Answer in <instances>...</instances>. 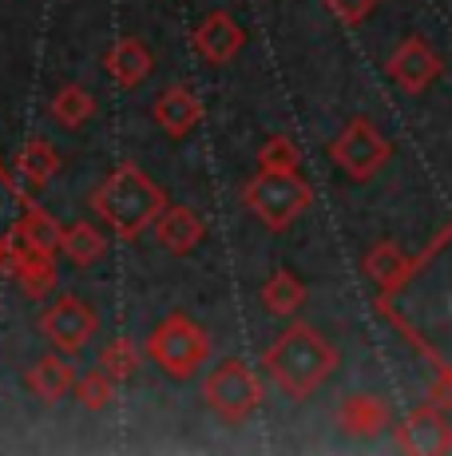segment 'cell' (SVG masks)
<instances>
[{
    "instance_id": "6da1fadb",
    "label": "cell",
    "mask_w": 452,
    "mask_h": 456,
    "mask_svg": "<svg viewBox=\"0 0 452 456\" xmlns=\"http://www.w3.org/2000/svg\"><path fill=\"white\" fill-rule=\"evenodd\" d=\"M92 207L119 239H139L143 231H151L159 223V215L167 210V195L163 187L143 175L135 163H119L108 179L95 187Z\"/></svg>"
},
{
    "instance_id": "7a4b0ae2",
    "label": "cell",
    "mask_w": 452,
    "mask_h": 456,
    "mask_svg": "<svg viewBox=\"0 0 452 456\" xmlns=\"http://www.w3.org/2000/svg\"><path fill=\"white\" fill-rule=\"evenodd\" d=\"M334 370H337V349L329 346L314 326H306V322L290 326L266 349V373H270L278 389H286L294 401L314 397L321 385L334 377Z\"/></svg>"
},
{
    "instance_id": "3957f363",
    "label": "cell",
    "mask_w": 452,
    "mask_h": 456,
    "mask_svg": "<svg viewBox=\"0 0 452 456\" xmlns=\"http://www.w3.org/2000/svg\"><path fill=\"white\" fill-rule=\"evenodd\" d=\"M206 354H211L206 330L179 310L167 314V318L151 330V338H147V357L167 377H175V381H187V377L206 362Z\"/></svg>"
},
{
    "instance_id": "277c9868",
    "label": "cell",
    "mask_w": 452,
    "mask_h": 456,
    "mask_svg": "<svg viewBox=\"0 0 452 456\" xmlns=\"http://www.w3.org/2000/svg\"><path fill=\"white\" fill-rule=\"evenodd\" d=\"M242 199L270 231H286L302 210L314 203V191H310V183L298 171H262L246 183Z\"/></svg>"
},
{
    "instance_id": "5b68a950",
    "label": "cell",
    "mask_w": 452,
    "mask_h": 456,
    "mask_svg": "<svg viewBox=\"0 0 452 456\" xmlns=\"http://www.w3.org/2000/svg\"><path fill=\"white\" fill-rule=\"evenodd\" d=\"M203 397H206V405H211L214 413L226 420V425H242V420H246L258 409V401H262V389H258L254 370L230 357V362L214 365V373L206 377Z\"/></svg>"
},
{
    "instance_id": "8992f818",
    "label": "cell",
    "mask_w": 452,
    "mask_h": 456,
    "mask_svg": "<svg viewBox=\"0 0 452 456\" xmlns=\"http://www.w3.org/2000/svg\"><path fill=\"white\" fill-rule=\"evenodd\" d=\"M329 159L342 167L350 179L365 183L393 159V143H389L365 116H358V119H350V127H345L334 143H329Z\"/></svg>"
},
{
    "instance_id": "52a82bcc",
    "label": "cell",
    "mask_w": 452,
    "mask_h": 456,
    "mask_svg": "<svg viewBox=\"0 0 452 456\" xmlns=\"http://www.w3.org/2000/svg\"><path fill=\"white\" fill-rule=\"evenodd\" d=\"M40 333H44L60 354H80L95 333H100V314H95L92 302H84V297L64 294L40 314Z\"/></svg>"
},
{
    "instance_id": "ba28073f",
    "label": "cell",
    "mask_w": 452,
    "mask_h": 456,
    "mask_svg": "<svg viewBox=\"0 0 452 456\" xmlns=\"http://www.w3.org/2000/svg\"><path fill=\"white\" fill-rule=\"evenodd\" d=\"M397 449L413 456H445L452 452V420L445 417V405L429 401V405L413 409L405 425L397 428Z\"/></svg>"
},
{
    "instance_id": "9c48e42d",
    "label": "cell",
    "mask_w": 452,
    "mask_h": 456,
    "mask_svg": "<svg viewBox=\"0 0 452 456\" xmlns=\"http://www.w3.org/2000/svg\"><path fill=\"white\" fill-rule=\"evenodd\" d=\"M440 72H445V64H440L437 48L421 37L401 40V48L389 56V76H393V84L408 95L429 92V87L440 80Z\"/></svg>"
},
{
    "instance_id": "30bf717a",
    "label": "cell",
    "mask_w": 452,
    "mask_h": 456,
    "mask_svg": "<svg viewBox=\"0 0 452 456\" xmlns=\"http://www.w3.org/2000/svg\"><path fill=\"white\" fill-rule=\"evenodd\" d=\"M242 28L234 24L230 12H206L203 24L195 28V37H190V44L198 48V56L206 60V64H230L234 56H238L242 48Z\"/></svg>"
},
{
    "instance_id": "8fae6325",
    "label": "cell",
    "mask_w": 452,
    "mask_h": 456,
    "mask_svg": "<svg viewBox=\"0 0 452 456\" xmlns=\"http://www.w3.org/2000/svg\"><path fill=\"white\" fill-rule=\"evenodd\" d=\"M155 124L167 131L171 139H182L203 124V103H198V95L190 92V87L171 84L167 92L155 100Z\"/></svg>"
},
{
    "instance_id": "7c38bea8",
    "label": "cell",
    "mask_w": 452,
    "mask_h": 456,
    "mask_svg": "<svg viewBox=\"0 0 452 456\" xmlns=\"http://www.w3.org/2000/svg\"><path fill=\"white\" fill-rule=\"evenodd\" d=\"M421 270V262L416 258H405V250L397 247V242H377L369 254H365V274H369V282L381 286V294H397L408 278Z\"/></svg>"
},
{
    "instance_id": "4fadbf2b",
    "label": "cell",
    "mask_w": 452,
    "mask_h": 456,
    "mask_svg": "<svg viewBox=\"0 0 452 456\" xmlns=\"http://www.w3.org/2000/svg\"><path fill=\"white\" fill-rule=\"evenodd\" d=\"M103 68H108L111 80H119L124 87H139L147 76L155 72V56H151V48H147L139 37H124V40H116L108 48Z\"/></svg>"
},
{
    "instance_id": "5bb4252c",
    "label": "cell",
    "mask_w": 452,
    "mask_h": 456,
    "mask_svg": "<svg viewBox=\"0 0 452 456\" xmlns=\"http://www.w3.org/2000/svg\"><path fill=\"white\" fill-rule=\"evenodd\" d=\"M68 357H72V354H60V349H56V354L40 357V362L28 370V389L36 393L44 405L64 401L68 393L76 389V381H80V377H76V365L68 362Z\"/></svg>"
},
{
    "instance_id": "9a60e30c",
    "label": "cell",
    "mask_w": 452,
    "mask_h": 456,
    "mask_svg": "<svg viewBox=\"0 0 452 456\" xmlns=\"http://www.w3.org/2000/svg\"><path fill=\"white\" fill-rule=\"evenodd\" d=\"M337 420H342V428L350 436H381L389 428V420H393V413H389V405L381 397H373V393H353V397H345Z\"/></svg>"
},
{
    "instance_id": "2e32d148",
    "label": "cell",
    "mask_w": 452,
    "mask_h": 456,
    "mask_svg": "<svg viewBox=\"0 0 452 456\" xmlns=\"http://www.w3.org/2000/svg\"><path fill=\"white\" fill-rule=\"evenodd\" d=\"M155 239L163 242L171 254H190L203 242V218L195 215L190 207H171L159 215V223H155Z\"/></svg>"
},
{
    "instance_id": "e0dca14e",
    "label": "cell",
    "mask_w": 452,
    "mask_h": 456,
    "mask_svg": "<svg viewBox=\"0 0 452 456\" xmlns=\"http://www.w3.org/2000/svg\"><path fill=\"white\" fill-rule=\"evenodd\" d=\"M302 302H306V286H302L290 270H274V274L266 278V286H262L266 314H274V318H294V314L302 310Z\"/></svg>"
},
{
    "instance_id": "ac0fdd59",
    "label": "cell",
    "mask_w": 452,
    "mask_h": 456,
    "mask_svg": "<svg viewBox=\"0 0 452 456\" xmlns=\"http://www.w3.org/2000/svg\"><path fill=\"white\" fill-rule=\"evenodd\" d=\"M20 234L24 242H28L32 250H40V254H56V250H64V226L56 223V218L48 215V210H40L36 203L28 207V215L20 218Z\"/></svg>"
},
{
    "instance_id": "d6986e66",
    "label": "cell",
    "mask_w": 452,
    "mask_h": 456,
    "mask_svg": "<svg viewBox=\"0 0 452 456\" xmlns=\"http://www.w3.org/2000/svg\"><path fill=\"white\" fill-rule=\"evenodd\" d=\"M28 199H24V191L16 187V179L0 167V250L8 247V242L16 239V231H20V218L28 215Z\"/></svg>"
},
{
    "instance_id": "ffe728a7",
    "label": "cell",
    "mask_w": 452,
    "mask_h": 456,
    "mask_svg": "<svg viewBox=\"0 0 452 456\" xmlns=\"http://www.w3.org/2000/svg\"><path fill=\"white\" fill-rule=\"evenodd\" d=\"M56 171H60V155L52 151V143H44V139L24 143L20 155H16V175H24L32 187H44V183H52V175H56Z\"/></svg>"
},
{
    "instance_id": "44dd1931",
    "label": "cell",
    "mask_w": 452,
    "mask_h": 456,
    "mask_svg": "<svg viewBox=\"0 0 452 456\" xmlns=\"http://www.w3.org/2000/svg\"><path fill=\"white\" fill-rule=\"evenodd\" d=\"M52 116H56L64 127L88 124V119L95 116L92 92H88V87H80V84H64V87L56 92V100H52Z\"/></svg>"
},
{
    "instance_id": "7402d4cb",
    "label": "cell",
    "mask_w": 452,
    "mask_h": 456,
    "mask_svg": "<svg viewBox=\"0 0 452 456\" xmlns=\"http://www.w3.org/2000/svg\"><path fill=\"white\" fill-rule=\"evenodd\" d=\"M103 250H108V239H103L92 223H76V226L64 231V254L76 262V266H92V262H100Z\"/></svg>"
},
{
    "instance_id": "603a6c76",
    "label": "cell",
    "mask_w": 452,
    "mask_h": 456,
    "mask_svg": "<svg viewBox=\"0 0 452 456\" xmlns=\"http://www.w3.org/2000/svg\"><path fill=\"white\" fill-rule=\"evenodd\" d=\"M100 370L103 373H111L116 381H132V377L139 373V346L132 338H111L108 346L100 349Z\"/></svg>"
},
{
    "instance_id": "cb8c5ba5",
    "label": "cell",
    "mask_w": 452,
    "mask_h": 456,
    "mask_svg": "<svg viewBox=\"0 0 452 456\" xmlns=\"http://www.w3.org/2000/svg\"><path fill=\"white\" fill-rule=\"evenodd\" d=\"M116 377L103 373V370H92L88 377H80L76 381V401H80L88 413H100V409L111 405V397H116Z\"/></svg>"
},
{
    "instance_id": "d4e9b609",
    "label": "cell",
    "mask_w": 452,
    "mask_h": 456,
    "mask_svg": "<svg viewBox=\"0 0 452 456\" xmlns=\"http://www.w3.org/2000/svg\"><path fill=\"white\" fill-rule=\"evenodd\" d=\"M298 163H302L298 147H294L286 135L266 139L262 151H258V167H262V171H298Z\"/></svg>"
},
{
    "instance_id": "484cf974",
    "label": "cell",
    "mask_w": 452,
    "mask_h": 456,
    "mask_svg": "<svg viewBox=\"0 0 452 456\" xmlns=\"http://www.w3.org/2000/svg\"><path fill=\"white\" fill-rule=\"evenodd\" d=\"M326 8L337 16L342 24H361L365 16L377 8V0H326Z\"/></svg>"
}]
</instances>
